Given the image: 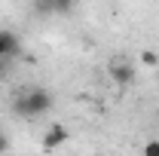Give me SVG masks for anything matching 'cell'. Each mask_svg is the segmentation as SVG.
Returning a JSON list of instances; mask_svg holds the SVG:
<instances>
[{
  "mask_svg": "<svg viewBox=\"0 0 159 156\" xmlns=\"http://www.w3.org/2000/svg\"><path fill=\"white\" fill-rule=\"evenodd\" d=\"M144 153L147 156H159V141H147V144H144Z\"/></svg>",
  "mask_w": 159,
  "mask_h": 156,
  "instance_id": "7",
  "label": "cell"
},
{
  "mask_svg": "<svg viewBox=\"0 0 159 156\" xmlns=\"http://www.w3.org/2000/svg\"><path fill=\"white\" fill-rule=\"evenodd\" d=\"M67 138H70V132H67L61 122L49 126V132H46V138H43V150H55V147H61Z\"/></svg>",
  "mask_w": 159,
  "mask_h": 156,
  "instance_id": "4",
  "label": "cell"
},
{
  "mask_svg": "<svg viewBox=\"0 0 159 156\" xmlns=\"http://www.w3.org/2000/svg\"><path fill=\"white\" fill-rule=\"evenodd\" d=\"M21 52V43L12 31H0V61H9Z\"/></svg>",
  "mask_w": 159,
  "mask_h": 156,
  "instance_id": "3",
  "label": "cell"
},
{
  "mask_svg": "<svg viewBox=\"0 0 159 156\" xmlns=\"http://www.w3.org/2000/svg\"><path fill=\"white\" fill-rule=\"evenodd\" d=\"M138 61L144 64V67H159V52H156V49H141Z\"/></svg>",
  "mask_w": 159,
  "mask_h": 156,
  "instance_id": "6",
  "label": "cell"
},
{
  "mask_svg": "<svg viewBox=\"0 0 159 156\" xmlns=\"http://www.w3.org/2000/svg\"><path fill=\"white\" fill-rule=\"evenodd\" d=\"M40 6H46L43 12H55V16H70L77 9V0H43Z\"/></svg>",
  "mask_w": 159,
  "mask_h": 156,
  "instance_id": "5",
  "label": "cell"
},
{
  "mask_svg": "<svg viewBox=\"0 0 159 156\" xmlns=\"http://www.w3.org/2000/svg\"><path fill=\"white\" fill-rule=\"evenodd\" d=\"M16 113L25 119H37L43 117V113H49V107H52V92L49 89H40V86H34V89H28L25 95L16 98Z\"/></svg>",
  "mask_w": 159,
  "mask_h": 156,
  "instance_id": "1",
  "label": "cell"
},
{
  "mask_svg": "<svg viewBox=\"0 0 159 156\" xmlns=\"http://www.w3.org/2000/svg\"><path fill=\"white\" fill-rule=\"evenodd\" d=\"M37 3H43V0H37Z\"/></svg>",
  "mask_w": 159,
  "mask_h": 156,
  "instance_id": "9",
  "label": "cell"
},
{
  "mask_svg": "<svg viewBox=\"0 0 159 156\" xmlns=\"http://www.w3.org/2000/svg\"><path fill=\"white\" fill-rule=\"evenodd\" d=\"M107 77H110V83H116V86H132L135 83V67L125 58H113L107 64Z\"/></svg>",
  "mask_w": 159,
  "mask_h": 156,
  "instance_id": "2",
  "label": "cell"
},
{
  "mask_svg": "<svg viewBox=\"0 0 159 156\" xmlns=\"http://www.w3.org/2000/svg\"><path fill=\"white\" fill-rule=\"evenodd\" d=\"M9 150V138H6V132H0V153H6Z\"/></svg>",
  "mask_w": 159,
  "mask_h": 156,
  "instance_id": "8",
  "label": "cell"
}]
</instances>
